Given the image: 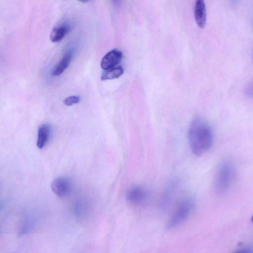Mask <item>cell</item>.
I'll use <instances>...</instances> for the list:
<instances>
[{
  "label": "cell",
  "instance_id": "1",
  "mask_svg": "<svg viewBox=\"0 0 253 253\" xmlns=\"http://www.w3.org/2000/svg\"><path fill=\"white\" fill-rule=\"evenodd\" d=\"M190 148L197 156H201L212 147L214 136L209 124L204 119L197 117L190 124L188 131Z\"/></svg>",
  "mask_w": 253,
  "mask_h": 253
},
{
  "label": "cell",
  "instance_id": "2",
  "mask_svg": "<svg viewBox=\"0 0 253 253\" xmlns=\"http://www.w3.org/2000/svg\"><path fill=\"white\" fill-rule=\"evenodd\" d=\"M236 170L230 161L225 160L219 165L215 177L214 188L216 193L223 195L232 187L236 178Z\"/></svg>",
  "mask_w": 253,
  "mask_h": 253
},
{
  "label": "cell",
  "instance_id": "3",
  "mask_svg": "<svg viewBox=\"0 0 253 253\" xmlns=\"http://www.w3.org/2000/svg\"><path fill=\"white\" fill-rule=\"evenodd\" d=\"M194 207V202L190 198H184L177 204L170 218L167 227L173 229L179 226L191 215Z\"/></svg>",
  "mask_w": 253,
  "mask_h": 253
},
{
  "label": "cell",
  "instance_id": "4",
  "mask_svg": "<svg viewBox=\"0 0 253 253\" xmlns=\"http://www.w3.org/2000/svg\"><path fill=\"white\" fill-rule=\"evenodd\" d=\"M148 198L147 190L140 185L133 186L128 189L126 193V199L134 205H140L143 204Z\"/></svg>",
  "mask_w": 253,
  "mask_h": 253
},
{
  "label": "cell",
  "instance_id": "5",
  "mask_svg": "<svg viewBox=\"0 0 253 253\" xmlns=\"http://www.w3.org/2000/svg\"><path fill=\"white\" fill-rule=\"evenodd\" d=\"M51 187L55 195L59 198H64L71 193V183L67 177H60L52 181Z\"/></svg>",
  "mask_w": 253,
  "mask_h": 253
},
{
  "label": "cell",
  "instance_id": "6",
  "mask_svg": "<svg viewBox=\"0 0 253 253\" xmlns=\"http://www.w3.org/2000/svg\"><path fill=\"white\" fill-rule=\"evenodd\" d=\"M122 57V52L118 50H113L110 51L101 60V68L105 71L114 68L120 62Z\"/></svg>",
  "mask_w": 253,
  "mask_h": 253
},
{
  "label": "cell",
  "instance_id": "7",
  "mask_svg": "<svg viewBox=\"0 0 253 253\" xmlns=\"http://www.w3.org/2000/svg\"><path fill=\"white\" fill-rule=\"evenodd\" d=\"M195 17L197 24L200 28H205L207 21V13L205 2L198 0L195 7Z\"/></svg>",
  "mask_w": 253,
  "mask_h": 253
},
{
  "label": "cell",
  "instance_id": "8",
  "mask_svg": "<svg viewBox=\"0 0 253 253\" xmlns=\"http://www.w3.org/2000/svg\"><path fill=\"white\" fill-rule=\"evenodd\" d=\"M51 132V126L49 124H42L38 131L37 146L38 149H42L48 143Z\"/></svg>",
  "mask_w": 253,
  "mask_h": 253
},
{
  "label": "cell",
  "instance_id": "9",
  "mask_svg": "<svg viewBox=\"0 0 253 253\" xmlns=\"http://www.w3.org/2000/svg\"><path fill=\"white\" fill-rule=\"evenodd\" d=\"M72 59V54L66 53L57 63L52 71L53 76H58L62 74L69 68Z\"/></svg>",
  "mask_w": 253,
  "mask_h": 253
},
{
  "label": "cell",
  "instance_id": "10",
  "mask_svg": "<svg viewBox=\"0 0 253 253\" xmlns=\"http://www.w3.org/2000/svg\"><path fill=\"white\" fill-rule=\"evenodd\" d=\"M70 31V27L67 25H62L54 28L50 35V39L53 43L61 41Z\"/></svg>",
  "mask_w": 253,
  "mask_h": 253
},
{
  "label": "cell",
  "instance_id": "11",
  "mask_svg": "<svg viewBox=\"0 0 253 253\" xmlns=\"http://www.w3.org/2000/svg\"><path fill=\"white\" fill-rule=\"evenodd\" d=\"M124 73V70L122 67L114 68L104 72L101 77L102 81L112 80L120 77Z\"/></svg>",
  "mask_w": 253,
  "mask_h": 253
},
{
  "label": "cell",
  "instance_id": "12",
  "mask_svg": "<svg viewBox=\"0 0 253 253\" xmlns=\"http://www.w3.org/2000/svg\"><path fill=\"white\" fill-rule=\"evenodd\" d=\"M33 227V222L32 220H25L24 222L20 231V234L24 235L28 233Z\"/></svg>",
  "mask_w": 253,
  "mask_h": 253
},
{
  "label": "cell",
  "instance_id": "13",
  "mask_svg": "<svg viewBox=\"0 0 253 253\" xmlns=\"http://www.w3.org/2000/svg\"><path fill=\"white\" fill-rule=\"evenodd\" d=\"M80 101V98L79 97L74 96L67 98L64 101H63V103H64L66 105L70 106L77 104Z\"/></svg>",
  "mask_w": 253,
  "mask_h": 253
},
{
  "label": "cell",
  "instance_id": "14",
  "mask_svg": "<svg viewBox=\"0 0 253 253\" xmlns=\"http://www.w3.org/2000/svg\"><path fill=\"white\" fill-rule=\"evenodd\" d=\"M234 253H252V251L251 250L243 249L237 251Z\"/></svg>",
  "mask_w": 253,
  "mask_h": 253
},
{
  "label": "cell",
  "instance_id": "15",
  "mask_svg": "<svg viewBox=\"0 0 253 253\" xmlns=\"http://www.w3.org/2000/svg\"><path fill=\"white\" fill-rule=\"evenodd\" d=\"M251 221L253 223V216L252 217Z\"/></svg>",
  "mask_w": 253,
  "mask_h": 253
}]
</instances>
